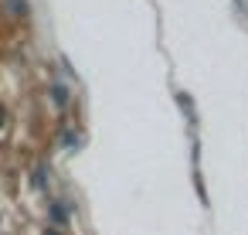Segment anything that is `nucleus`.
<instances>
[{
	"instance_id": "1",
	"label": "nucleus",
	"mask_w": 248,
	"mask_h": 235,
	"mask_svg": "<svg viewBox=\"0 0 248 235\" xmlns=\"http://www.w3.org/2000/svg\"><path fill=\"white\" fill-rule=\"evenodd\" d=\"M4 11L14 14V17H28V14H31V11H28V0H4Z\"/></svg>"
},
{
	"instance_id": "2",
	"label": "nucleus",
	"mask_w": 248,
	"mask_h": 235,
	"mask_svg": "<svg viewBox=\"0 0 248 235\" xmlns=\"http://www.w3.org/2000/svg\"><path fill=\"white\" fill-rule=\"evenodd\" d=\"M51 218H55L58 225H65V221H68V204H65V201H55V204H51Z\"/></svg>"
},
{
	"instance_id": "3",
	"label": "nucleus",
	"mask_w": 248,
	"mask_h": 235,
	"mask_svg": "<svg viewBox=\"0 0 248 235\" xmlns=\"http://www.w3.org/2000/svg\"><path fill=\"white\" fill-rule=\"evenodd\" d=\"M51 99H55V106H68V89L65 85H51Z\"/></svg>"
},
{
	"instance_id": "4",
	"label": "nucleus",
	"mask_w": 248,
	"mask_h": 235,
	"mask_svg": "<svg viewBox=\"0 0 248 235\" xmlns=\"http://www.w3.org/2000/svg\"><path fill=\"white\" fill-rule=\"evenodd\" d=\"M0 123H4V109H0Z\"/></svg>"
}]
</instances>
